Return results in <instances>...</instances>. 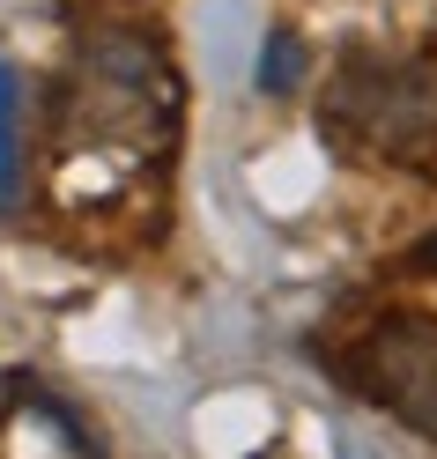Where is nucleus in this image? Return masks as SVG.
I'll list each match as a JSON object with an SVG mask.
<instances>
[{
	"instance_id": "nucleus-1",
	"label": "nucleus",
	"mask_w": 437,
	"mask_h": 459,
	"mask_svg": "<svg viewBox=\"0 0 437 459\" xmlns=\"http://www.w3.org/2000/svg\"><path fill=\"white\" fill-rule=\"evenodd\" d=\"M327 134L363 156L415 163L437 141V74L423 60H348L327 90Z\"/></svg>"
},
{
	"instance_id": "nucleus-2",
	"label": "nucleus",
	"mask_w": 437,
	"mask_h": 459,
	"mask_svg": "<svg viewBox=\"0 0 437 459\" xmlns=\"http://www.w3.org/2000/svg\"><path fill=\"white\" fill-rule=\"evenodd\" d=\"M341 378L371 408H386L407 429L437 437V319L430 311H393V319L363 326L341 356Z\"/></svg>"
},
{
	"instance_id": "nucleus-3",
	"label": "nucleus",
	"mask_w": 437,
	"mask_h": 459,
	"mask_svg": "<svg viewBox=\"0 0 437 459\" xmlns=\"http://www.w3.org/2000/svg\"><path fill=\"white\" fill-rule=\"evenodd\" d=\"M15 163H22V82L0 67V200H15Z\"/></svg>"
},
{
	"instance_id": "nucleus-4",
	"label": "nucleus",
	"mask_w": 437,
	"mask_h": 459,
	"mask_svg": "<svg viewBox=\"0 0 437 459\" xmlns=\"http://www.w3.org/2000/svg\"><path fill=\"white\" fill-rule=\"evenodd\" d=\"M289 74H297V52H289V38H275V52H267V67H259V82H267V90H282Z\"/></svg>"
}]
</instances>
